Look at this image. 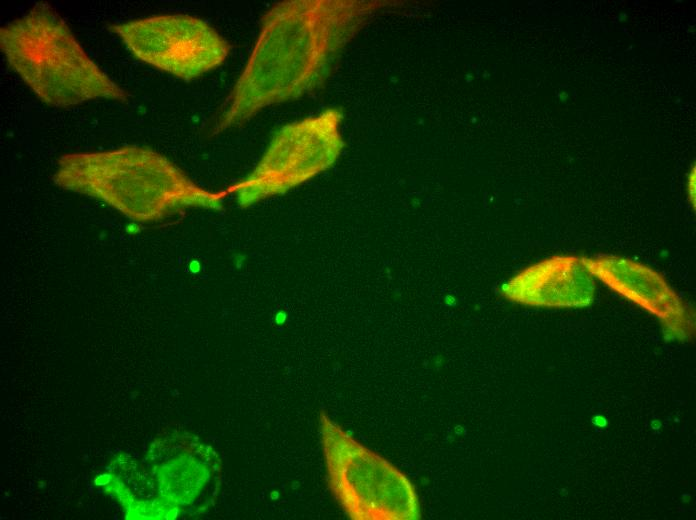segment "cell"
<instances>
[{"instance_id": "6da1fadb", "label": "cell", "mask_w": 696, "mask_h": 520, "mask_svg": "<svg viewBox=\"0 0 696 520\" xmlns=\"http://www.w3.org/2000/svg\"><path fill=\"white\" fill-rule=\"evenodd\" d=\"M388 3L289 0L273 5L216 126L222 132L262 109L297 99L326 77L343 47Z\"/></svg>"}, {"instance_id": "7a4b0ae2", "label": "cell", "mask_w": 696, "mask_h": 520, "mask_svg": "<svg viewBox=\"0 0 696 520\" xmlns=\"http://www.w3.org/2000/svg\"><path fill=\"white\" fill-rule=\"evenodd\" d=\"M55 180L140 221L158 220L183 207H223L224 193L199 187L166 157L143 147L66 155Z\"/></svg>"}, {"instance_id": "3957f363", "label": "cell", "mask_w": 696, "mask_h": 520, "mask_svg": "<svg viewBox=\"0 0 696 520\" xmlns=\"http://www.w3.org/2000/svg\"><path fill=\"white\" fill-rule=\"evenodd\" d=\"M0 46L10 67L48 105L127 100L126 91L88 56L65 21L46 3L36 4L3 26Z\"/></svg>"}, {"instance_id": "277c9868", "label": "cell", "mask_w": 696, "mask_h": 520, "mask_svg": "<svg viewBox=\"0 0 696 520\" xmlns=\"http://www.w3.org/2000/svg\"><path fill=\"white\" fill-rule=\"evenodd\" d=\"M319 433L328 485L354 520H417L416 488L396 466L357 441L326 413Z\"/></svg>"}, {"instance_id": "5b68a950", "label": "cell", "mask_w": 696, "mask_h": 520, "mask_svg": "<svg viewBox=\"0 0 696 520\" xmlns=\"http://www.w3.org/2000/svg\"><path fill=\"white\" fill-rule=\"evenodd\" d=\"M342 118L341 110L329 108L277 131L255 168L230 189L238 205L282 195L330 168L344 146Z\"/></svg>"}, {"instance_id": "8992f818", "label": "cell", "mask_w": 696, "mask_h": 520, "mask_svg": "<svg viewBox=\"0 0 696 520\" xmlns=\"http://www.w3.org/2000/svg\"><path fill=\"white\" fill-rule=\"evenodd\" d=\"M145 462L167 519L197 517L215 505L222 462L198 435L183 430L165 433L150 444Z\"/></svg>"}, {"instance_id": "52a82bcc", "label": "cell", "mask_w": 696, "mask_h": 520, "mask_svg": "<svg viewBox=\"0 0 696 520\" xmlns=\"http://www.w3.org/2000/svg\"><path fill=\"white\" fill-rule=\"evenodd\" d=\"M139 60L190 80L220 66L227 41L205 21L183 14H162L111 26Z\"/></svg>"}, {"instance_id": "ba28073f", "label": "cell", "mask_w": 696, "mask_h": 520, "mask_svg": "<svg viewBox=\"0 0 696 520\" xmlns=\"http://www.w3.org/2000/svg\"><path fill=\"white\" fill-rule=\"evenodd\" d=\"M593 276L581 258L557 255L534 263L501 286L507 300L530 307L586 308L595 298Z\"/></svg>"}, {"instance_id": "9c48e42d", "label": "cell", "mask_w": 696, "mask_h": 520, "mask_svg": "<svg viewBox=\"0 0 696 520\" xmlns=\"http://www.w3.org/2000/svg\"><path fill=\"white\" fill-rule=\"evenodd\" d=\"M589 273L618 295L653 314L674 335L687 334V309L667 281L652 268L619 256L581 258Z\"/></svg>"}, {"instance_id": "30bf717a", "label": "cell", "mask_w": 696, "mask_h": 520, "mask_svg": "<svg viewBox=\"0 0 696 520\" xmlns=\"http://www.w3.org/2000/svg\"><path fill=\"white\" fill-rule=\"evenodd\" d=\"M687 195L689 203L694 211L696 205V171L694 163L691 166L687 175Z\"/></svg>"}, {"instance_id": "8fae6325", "label": "cell", "mask_w": 696, "mask_h": 520, "mask_svg": "<svg viewBox=\"0 0 696 520\" xmlns=\"http://www.w3.org/2000/svg\"><path fill=\"white\" fill-rule=\"evenodd\" d=\"M592 423L597 427H605L607 424V420L601 415H596L592 419Z\"/></svg>"}, {"instance_id": "7c38bea8", "label": "cell", "mask_w": 696, "mask_h": 520, "mask_svg": "<svg viewBox=\"0 0 696 520\" xmlns=\"http://www.w3.org/2000/svg\"><path fill=\"white\" fill-rule=\"evenodd\" d=\"M139 231L138 227L135 224H131L130 226L127 227V232L129 234H136Z\"/></svg>"}, {"instance_id": "4fadbf2b", "label": "cell", "mask_w": 696, "mask_h": 520, "mask_svg": "<svg viewBox=\"0 0 696 520\" xmlns=\"http://www.w3.org/2000/svg\"><path fill=\"white\" fill-rule=\"evenodd\" d=\"M558 97L562 102H565L568 99V94L567 92L561 91Z\"/></svg>"}]
</instances>
